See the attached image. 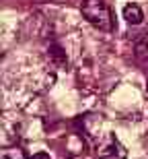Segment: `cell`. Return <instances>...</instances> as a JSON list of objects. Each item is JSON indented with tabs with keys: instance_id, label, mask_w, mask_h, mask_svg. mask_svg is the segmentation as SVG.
Returning <instances> with one entry per match:
<instances>
[{
	"instance_id": "cell-1",
	"label": "cell",
	"mask_w": 148,
	"mask_h": 159,
	"mask_svg": "<svg viewBox=\"0 0 148 159\" xmlns=\"http://www.w3.org/2000/svg\"><path fill=\"white\" fill-rule=\"evenodd\" d=\"M80 11H82V17L91 25H95V27H99L103 31L113 29V19L105 4V0H84Z\"/></svg>"
},
{
	"instance_id": "cell-2",
	"label": "cell",
	"mask_w": 148,
	"mask_h": 159,
	"mask_svg": "<svg viewBox=\"0 0 148 159\" xmlns=\"http://www.w3.org/2000/svg\"><path fill=\"white\" fill-rule=\"evenodd\" d=\"M97 157L99 159H125L128 151L121 143L115 139V134H109L105 141L97 147Z\"/></svg>"
},
{
	"instance_id": "cell-3",
	"label": "cell",
	"mask_w": 148,
	"mask_h": 159,
	"mask_svg": "<svg viewBox=\"0 0 148 159\" xmlns=\"http://www.w3.org/2000/svg\"><path fill=\"white\" fill-rule=\"evenodd\" d=\"M124 19L130 25H140V23H142V19H144L142 8H140L138 4H125L124 6Z\"/></svg>"
},
{
	"instance_id": "cell-4",
	"label": "cell",
	"mask_w": 148,
	"mask_h": 159,
	"mask_svg": "<svg viewBox=\"0 0 148 159\" xmlns=\"http://www.w3.org/2000/svg\"><path fill=\"white\" fill-rule=\"evenodd\" d=\"M0 159H25L23 151L17 147H12V149H4L2 153H0Z\"/></svg>"
},
{
	"instance_id": "cell-5",
	"label": "cell",
	"mask_w": 148,
	"mask_h": 159,
	"mask_svg": "<svg viewBox=\"0 0 148 159\" xmlns=\"http://www.w3.org/2000/svg\"><path fill=\"white\" fill-rule=\"evenodd\" d=\"M49 56H52V58L56 60L58 64H66V54L62 52V48H60V46H56V43L52 46V52H49Z\"/></svg>"
},
{
	"instance_id": "cell-6",
	"label": "cell",
	"mask_w": 148,
	"mask_h": 159,
	"mask_svg": "<svg viewBox=\"0 0 148 159\" xmlns=\"http://www.w3.org/2000/svg\"><path fill=\"white\" fill-rule=\"evenodd\" d=\"M31 159H49V155L45 153V151H37V153L31 155Z\"/></svg>"
}]
</instances>
